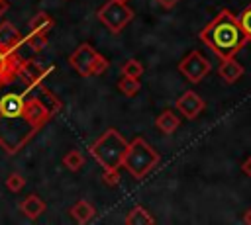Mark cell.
<instances>
[{
    "label": "cell",
    "mask_w": 251,
    "mask_h": 225,
    "mask_svg": "<svg viewBox=\"0 0 251 225\" xmlns=\"http://www.w3.org/2000/svg\"><path fill=\"white\" fill-rule=\"evenodd\" d=\"M63 162L71 168V170H78L82 164H84V160H82V155L78 153V151H69L65 157H63Z\"/></svg>",
    "instance_id": "obj_19"
},
{
    "label": "cell",
    "mask_w": 251,
    "mask_h": 225,
    "mask_svg": "<svg viewBox=\"0 0 251 225\" xmlns=\"http://www.w3.org/2000/svg\"><path fill=\"white\" fill-rule=\"evenodd\" d=\"M106 67H108V61H106L102 55H98V59L94 61V65H92V68H90V74H100V72L106 70Z\"/></svg>",
    "instance_id": "obj_22"
},
{
    "label": "cell",
    "mask_w": 251,
    "mask_h": 225,
    "mask_svg": "<svg viewBox=\"0 0 251 225\" xmlns=\"http://www.w3.org/2000/svg\"><path fill=\"white\" fill-rule=\"evenodd\" d=\"M71 215L78 221V223H86L92 215H94V207L88 203V202H84V200H80L78 203H75L73 207H71Z\"/></svg>",
    "instance_id": "obj_13"
},
{
    "label": "cell",
    "mask_w": 251,
    "mask_h": 225,
    "mask_svg": "<svg viewBox=\"0 0 251 225\" xmlns=\"http://www.w3.org/2000/svg\"><path fill=\"white\" fill-rule=\"evenodd\" d=\"M155 125H157V129L163 131L165 135H171V133L180 125V117H178L175 112L165 110V112L155 119Z\"/></svg>",
    "instance_id": "obj_11"
},
{
    "label": "cell",
    "mask_w": 251,
    "mask_h": 225,
    "mask_svg": "<svg viewBox=\"0 0 251 225\" xmlns=\"http://www.w3.org/2000/svg\"><path fill=\"white\" fill-rule=\"evenodd\" d=\"M6 53H4V49H0V74L6 70Z\"/></svg>",
    "instance_id": "obj_26"
},
{
    "label": "cell",
    "mask_w": 251,
    "mask_h": 225,
    "mask_svg": "<svg viewBox=\"0 0 251 225\" xmlns=\"http://www.w3.org/2000/svg\"><path fill=\"white\" fill-rule=\"evenodd\" d=\"M20 209L29 217V219H37L43 209H45V203L41 202V198L37 194H29L22 203H20Z\"/></svg>",
    "instance_id": "obj_10"
},
{
    "label": "cell",
    "mask_w": 251,
    "mask_h": 225,
    "mask_svg": "<svg viewBox=\"0 0 251 225\" xmlns=\"http://www.w3.org/2000/svg\"><path fill=\"white\" fill-rule=\"evenodd\" d=\"M239 20V25L243 29V33L247 35V41H251V4L247 8H243V12L237 16Z\"/></svg>",
    "instance_id": "obj_17"
},
{
    "label": "cell",
    "mask_w": 251,
    "mask_h": 225,
    "mask_svg": "<svg viewBox=\"0 0 251 225\" xmlns=\"http://www.w3.org/2000/svg\"><path fill=\"white\" fill-rule=\"evenodd\" d=\"M25 115H27V119H29V121H33V123H39V121H43V119L49 115V112L45 110V106H43L41 102L33 100V102L27 106V112H25Z\"/></svg>",
    "instance_id": "obj_15"
},
{
    "label": "cell",
    "mask_w": 251,
    "mask_h": 225,
    "mask_svg": "<svg viewBox=\"0 0 251 225\" xmlns=\"http://www.w3.org/2000/svg\"><path fill=\"white\" fill-rule=\"evenodd\" d=\"M243 72H245V68H243V65H239V63L235 61V57L222 61V65H220V68H218V74H220L227 84H233L235 80H239V78L243 76Z\"/></svg>",
    "instance_id": "obj_9"
},
{
    "label": "cell",
    "mask_w": 251,
    "mask_h": 225,
    "mask_svg": "<svg viewBox=\"0 0 251 225\" xmlns=\"http://www.w3.org/2000/svg\"><path fill=\"white\" fill-rule=\"evenodd\" d=\"M98 59V53L88 45V43H82L78 49H75V53L69 57V63H71V67L78 72V74H82V76H86V74H90V68H92V65H94V61Z\"/></svg>",
    "instance_id": "obj_6"
},
{
    "label": "cell",
    "mask_w": 251,
    "mask_h": 225,
    "mask_svg": "<svg viewBox=\"0 0 251 225\" xmlns=\"http://www.w3.org/2000/svg\"><path fill=\"white\" fill-rule=\"evenodd\" d=\"M122 72H124V74H127V76L139 78V76H141V72H143V65H141L139 61H135V59H129V61L122 67Z\"/></svg>",
    "instance_id": "obj_20"
},
{
    "label": "cell",
    "mask_w": 251,
    "mask_h": 225,
    "mask_svg": "<svg viewBox=\"0 0 251 225\" xmlns=\"http://www.w3.org/2000/svg\"><path fill=\"white\" fill-rule=\"evenodd\" d=\"M53 25V22H51V18H47L45 14H37L33 20H31V29L37 33H45V29H49Z\"/></svg>",
    "instance_id": "obj_18"
},
{
    "label": "cell",
    "mask_w": 251,
    "mask_h": 225,
    "mask_svg": "<svg viewBox=\"0 0 251 225\" xmlns=\"http://www.w3.org/2000/svg\"><path fill=\"white\" fill-rule=\"evenodd\" d=\"M45 43H47L45 33H39V31H37V33H35V37L31 39V47H33V49H41Z\"/></svg>",
    "instance_id": "obj_23"
},
{
    "label": "cell",
    "mask_w": 251,
    "mask_h": 225,
    "mask_svg": "<svg viewBox=\"0 0 251 225\" xmlns=\"http://www.w3.org/2000/svg\"><path fill=\"white\" fill-rule=\"evenodd\" d=\"M216 55L220 61L235 57L243 45L247 43V35L243 33L239 20L229 10H222L198 35Z\"/></svg>",
    "instance_id": "obj_1"
},
{
    "label": "cell",
    "mask_w": 251,
    "mask_h": 225,
    "mask_svg": "<svg viewBox=\"0 0 251 225\" xmlns=\"http://www.w3.org/2000/svg\"><path fill=\"white\" fill-rule=\"evenodd\" d=\"M127 149H129V143L116 129H108L102 133V137L96 143H92L90 155L96 158V162L104 170L114 172L120 166H124V158H126Z\"/></svg>",
    "instance_id": "obj_2"
},
{
    "label": "cell",
    "mask_w": 251,
    "mask_h": 225,
    "mask_svg": "<svg viewBox=\"0 0 251 225\" xmlns=\"http://www.w3.org/2000/svg\"><path fill=\"white\" fill-rule=\"evenodd\" d=\"M241 172H243L245 176H249V178H251V155H249V157L245 158V162L241 164Z\"/></svg>",
    "instance_id": "obj_24"
},
{
    "label": "cell",
    "mask_w": 251,
    "mask_h": 225,
    "mask_svg": "<svg viewBox=\"0 0 251 225\" xmlns=\"http://www.w3.org/2000/svg\"><path fill=\"white\" fill-rule=\"evenodd\" d=\"M25 112V102L20 94H6L0 98V113L6 117H18Z\"/></svg>",
    "instance_id": "obj_8"
},
{
    "label": "cell",
    "mask_w": 251,
    "mask_h": 225,
    "mask_svg": "<svg viewBox=\"0 0 251 225\" xmlns=\"http://www.w3.org/2000/svg\"><path fill=\"white\" fill-rule=\"evenodd\" d=\"M159 153L141 137H135L129 143V149L126 153L124 158V166L129 170V174L137 180H141L149 170L155 168V164L159 162Z\"/></svg>",
    "instance_id": "obj_3"
},
{
    "label": "cell",
    "mask_w": 251,
    "mask_h": 225,
    "mask_svg": "<svg viewBox=\"0 0 251 225\" xmlns=\"http://www.w3.org/2000/svg\"><path fill=\"white\" fill-rule=\"evenodd\" d=\"M118 86H120V90H122L124 94H127V96H133V94H137V92H139V86H141V84L137 82V78L124 74V78L118 82Z\"/></svg>",
    "instance_id": "obj_16"
},
{
    "label": "cell",
    "mask_w": 251,
    "mask_h": 225,
    "mask_svg": "<svg viewBox=\"0 0 251 225\" xmlns=\"http://www.w3.org/2000/svg\"><path fill=\"white\" fill-rule=\"evenodd\" d=\"M98 18L100 22L114 33L122 31L126 27V23H129L133 20V10L127 8L126 4L122 2H116V0H110L108 4H104L100 10H98Z\"/></svg>",
    "instance_id": "obj_4"
},
{
    "label": "cell",
    "mask_w": 251,
    "mask_h": 225,
    "mask_svg": "<svg viewBox=\"0 0 251 225\" xmlns=\"http://www.w3.org/2000/svg\"><path fill=\"white\" fill-rule=\"evenodd\" d=\"M126 223H129V225H151V223H155V219L149 215L147 209H143V207H133V209L127 213Z\"/></svg>",
    "instance_id": "obj_14"
},
{
    "label": "cell",
    "mask_w": 251,
    "mask_h": 225,
    "mask_svg": "<svg viewBox=\"0 0 251 225\" xmlns=\"http://www.w3.org/2000/svg\"><path fill=\"white\" fill-rule=\"evenodd\" d=\"M18 41H20V31H18L10 22H4V23L0 25V49L8 51V49H12Z\"/></svg>",
    "instance_id": "obj_12"
},
{
    "label": "cell",
    "mask_w": 251,
    "mask_h": 225,
    "mask_svg": "<svg viewBox=\"0 0 251 225\" xmlns=\"http://www.w3.org/2000/svg\"><path fill=\"white\" fill-rule=\"evenodd\" d=\"M176 110H178L186 119H194V117L204 110V100H202L194 90H186V92L176 100Z\"/></svg>",
    "instance_id": "obj_7"
},
{
    "label": "cell",
    "mask_w": 251,
    "mask_h": 225,
    "mask_svg": "<svg viewBox=\"0 0 251 225\" xmlns=\"http://www.w3.org/2000/svg\"><path fill=\"white\" fill-rule=\"evenodd\" d=\"M24 184H25V180H24L22 176H18V174H12V176L8 178V188H10L12 192L22 190V188H24Z\"/></svg>",
    "instance_id": "obj_21"
},
{
    "label": "cell",
    "mask_w": 251,
    "mask_h": 225,
    "mask_svg": "<svg viewBox=\"0 0 251 225\" xmlns=\"http://www.w3.org/2000/svg\"><path fill=\"white\" fill-rule=\"evenodd\" d=\"M116 2H122V4H126V2H127V0H116Z\"/></svg>",
    "instance_id": "obj_28"
},
{
    "label": "cell",
    "mask_w": 251,
    "mask_h": 225,
    "mask_svg": "<svg viewBox=\"0 0 251 225\" xmlns=\"http://www.w3.org/2000/svg\"><path fill=\"white\" fill-rule=\"evenodd\" d=\"M243 223H245V225H251V207L243 213Z\"/></svg>",
    "instance_id": "obj_27"
},
{
    "label": "cell",
    "mask_w": 251,
    "mask_h": 225,
    "mask_svg": "<svg viewBox=\"0 0 251 225\" xmlns=\"http://www.w3.org/2000/svg\"><path fill=\"white\" fill-rule=\"evenodd\" d=\"M178 70L190 80V82H200L210 70H212V65L210 61L200 53V51H190L180 63H178Z\"/></svg>",
    "instance_id": "obj_5"
},
{
    "label": "cell",
    "mask_w": 251,
    "mask_h": 225,
    "mask_svg": "<svg viewBox=\"0 0 251 225\" xmlns=\"http://www.w3.org/2000/svg\"><path fill=\"white\" fill-rule=\"evenodd\" d=\"M176 2H178V0H157V4H159V6H163L165 10H171Z\"/></svg>",
    "instance_id": "obj_25"
}]
</instances>
